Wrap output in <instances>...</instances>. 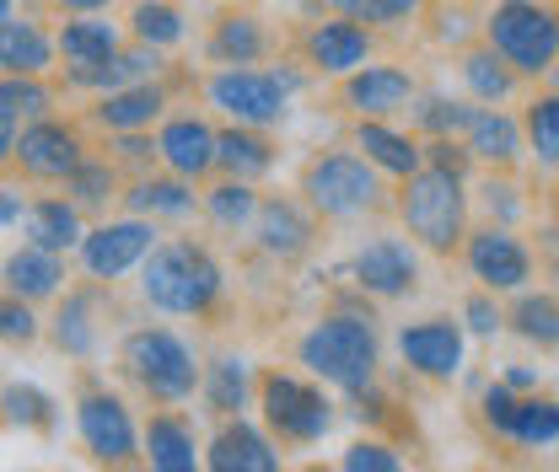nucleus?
Returning a JSON list of instances; mask_svg holds the SVG:
<instances>
[{"instance_id": "7c9ffc66", "label": "nucleus", "mask_w": 559, "mask_h": 472, "mask_svg": "<svg viewBox=\"0 0 559 472\" xmlns=\"http://www.w3.org/2000/svg\"><path fill=\"white\" fill-rule=\"evenodd\" d=\"M81 204L70 199V194H44V199H33L27 209V242H38V247H55V253H75L81 247Z\"/></svg>"}, {"instance_id": "473e14b6", "label": "nucleus", "mask_w": 559, "mask_h": 472, "mask_svg": "<svg viewBox=\"0 0 559 472\" xmlns=\"http://www.w3.org/2000/svg\"><path fill=\"white\" fill-rule=\"evenodd\" d=\"M205 408L210 413H221V419H237L242 408L253 403V371H248V360L242 354H215L205 365Z\"/></svg>"}, {"instance_id": "e433bc0d", "label": "nucleus", "mask_w": 559, "mask_h": 472, "mask_svg": "<svg viewBox=\"0 0 559 472\" xmlns=\"http://www.w3.org/2000/svg\"><path fill=\"white\" fill-rule=\"evenodd\" d=\"M60 189H66L86 215H97V209H108L114 199H124V194H119V161H103V156H86Z\"/></svg>"}, {"instance_id": "a211bd4d", "label": "nucleus", "mask_w": 559, "mask_h": 472, "mask_svg": "<svg viewBox=\"0 0 559 472\" xmlns=\"http://www.w3.org/2000/svg\"><path fill=\"white\" fill-rule=\"evenodd\" d=\"M156 145H162V167L189 178V183H200V178H210L221 167V130H210V119H200V113L162 119Z\"/></svg>"}, {"instance_id": "9b49d317", "label": "nucleus", "mask_w": 559, "mask_h": 472, "mask_svg": "<svg viewBox=\"0 0 559 472\" xmlns=\"http://www.w3.org/2000/svg\"><path fill=\"white\" fill-rule=\"evenodd\" d=\"M419 242L409 237H377L366 242L355 258H349V279L360 295H377V301H404L419 290Z\"/></svg>"}, {"instance_id": "6e6552de", "label": "nucleus", "mask_w": 559, "mask_h": 472, "mask_svg": "<svg viewBox=\"0 0 559 472\" xmlns=\"http://www.w3.org/2000/svg\"><path fill=\"white\" fill-rule=\"evenodd\" d=\"M259 408H264V424L285 446H318L334 429V403L323 398V387H312L290 371L259 376Z\"/></svg>"}, {"instance_id": "a19ab883", "label": "nucleus", "mask_w": 559, "mask_h": 472, "mask_svg": "<svg viewBox=\"0 0 559 472\" xmlns=\"http://www.w3.org/2000/svg\"><path fill=\"white\" fill-rule=\"evenodd\" d=\"M5 424L49 435L55 429V398L33 382H5Z\"/></svg>"}, {"instance_id": "cd10ccee", "label": "nucleus", "mask_w": 559, "mask_h": 472, "mask_svg": "<svg viewBox=\"0 0 559 472\" xmlns=\"http://www.w3.org/2000/svg\"><path fill=\"white\" fill-rule=\"evenodd\" d=\"M60 60L66 65H103V60H114L119 49H124V38H119V27L108 22V11H86V16H70L60 22Z\"/></svg>"}, {"instance_id": "f8f14e48", "label": "nucleus", "mask_w": 559, "mask_h": 472, "mask_svg": "<svg viewBox=\"0 0 559 472\" xmlns=\"http://www.w3.org/2000/svg\"><path fill=\"white\" fill-rule=\"evenodd\" d=\"M86 161V145H81V130L75 124H60V119H33L16 150H11V167H22V178L33 183H66L70 172Z\"/></svg>"}, {"instance_id": "c9c22d12", "label": "nucleus", "mask_w": 559, "mask_h": 472, "mask_svg": "<svg viewBox=\"0 0 559 472\" xmlns=\"http://www.w3.org/2000/svg\"><path fill=\"white\" fill-rule=\"evenodd\" d=\"M259 194H253V183L248 178H221L215 189H205V215L210 226H221V231H248L253 220H259Z\"/></svg>"}, {"instance_id": "20e7f679", "label": "nucleus", "mask_w": 559, "mask_h": 472, "mask_svg": "<svg viewBox=\"0 0 559 472\" xmlns=\"http://www.w3.org/2000/svg\"><path fill=\"white\" fill-rule=\"evenodd\" d=\"M119 365L156 408L189 403L205 387V365L194 360V349L173 328H135L119 349Z\"/></svg>"}, {"instance_id": "c03bdc74", "label": "nucleus", "mask_w": 559, "mask_h": 472, "mask_svg": "<svg viewBox=\"0 0 559 472\" xmlns=\"http://www.w3.org/2000/svg\"><path fill=\"white\" fill-rule=\"evenodd\" d=\"M329 5H334L340 16L366 22V27H404V22H415L430 0H329Z\"/></svg>"}, {"instance_id": "37998d69", "label": "nucleus", "mask_w": 559, "mask_h": 472, "mask_svg": "<svg viewBox=\"0 0 559 472\" xmlns=\"http://www.w3.org/2000/svg\"><path fill=\"white\" fill-rule=\"evenodd\" d=\"M55 108V86H44V75H5L0 81V113L11 119H44Z\"/></svg>"}, {"instance_id": "c85d7f7f", "label": "nucleus", "mask_w": 559, "mask_h": 472, "mask_svg": "<svg viewBox=\"0 0 559 472\" xmlns=\"http://www.w3.org/2000/svg\"><path fill=\"white\" fill-rule=\"evenodd\" d=\"M355 145L388 172V178H409L425 167V145L415 135H404V130H393L388 119H360L355 124Z\"/></svg>"}, {"instance_id": "4be33fe9", "label": "nucleus", "mask_w": 559, "mask_h": 472, "mask_svg": "<svg viewBox=\"0 0 559 472\" xmlns=\"http://www.w3.org/2000/svg\"><path fill=\"white\" fill-rule=\"evenodd\" d=\"M468 150H474V161H485L495 172H506V167H516L522 161V150H527V124L522 119H511V113H500V102H485L479 113H474V124H468Z\"/></svg>"}, {"instance_id": "ddd939ff", "label": "nucleus", "mask_w": 559, "mask_h": 472, "mask_svg": "<svg viewBox=\"0 0 559 472\" xmlns=\"http://www.w3.org/2000/svg\"><path fill=\"white\" fill-rule=\"evenodd\" d=\"M463 349L468 338H463V323L452 317H419L399 328V354L419 382H452L463 371Z\"/></svg>"}, {"instance_id": "a18cd8bd", "label": "nucleus", "mask_w": 559, "mask_h": 472, "mask_svg": "<svg viewBox=\"0 0 559 472\" xmlns=\"http://www.w3.org/2000/svg\"><path fill=\"white\" fill-rule=\"evenodd\" d=\"M516 403H522V392L511 387V382H489L485 398H479V419H485L489 429L506 440L511 435V419H516Z\"/></svg>"}, {"instance_id": "72a5a7b5", "label": "nucleus", "mask_w": 559, "mask_h": 472, "mask_svg": "<svg viewBox=\"0 0 559 472\" xmlns=\"http://www.w3.org/2000/svg\"><path fill=\"white\" fill-rule=\"evenodd\" d=\"M506 328L538 349H559V295L555 290H522L506 312Z\"/></svg>"}, {"instance_id": "0eeeda50", "label": "nucleus", "mask_w": 559, "mask_h": 472, "mask_svg": "<svg viewBox=\"0 0 559 472\" xmlns=\"http://www.w3.org/2000/svg\"><path fill=\"white\" fill-rule=\"evenodd\" d=\"M301 92L296 70H259V65H221L205 81L210 108H221L231 124H253L270 130L290 113V97Z\"/></svg>"}, {"instance_id": "f704fd0d", "label": "nucleus", "mask_w": 559, "mask_h": 472, "mask_svg": "<svg viewBox=\"0 0 559 472\" xmlns=\"http://www.w3.org/2000/svg\"><path fill=\"white\" fill-rule=\"evenodd\" d=\"M275 167V145L264 140V130H253V124H226L221 130V172H231V178H264Z\"/></svg>"}, {"instance_id": "2eb2a0df", "label": "nucleus", "mask_w": 559, "mask_h": 472, "mask_svg": "<svg viewBox=\"0 0 559 472\" xmlns=\"http://www.w3.org/2000/svg\"><path fill=\"white\" fill-rule=\"evenodd\" d=\"M371 49H377L371 27L355 22V16H340V11L329 22H312L301 33V60L318 70V75H349V70L371 65Z\"/></svg>"}, {"instance_id": "aec40b11", "label": "nucleus", "mask_w": 559, "mask_h": 472, "mask_svg": "<svg viewBox=\"0 0 559 472\" xmlns=\"http://www.w3.org/2000/svg\"><path fill=\"white\" fill-rule=\"evenodd\" d=\"M205 468L210 472H280L275 440L253 424V419H226L205 446Z\"/></svg>"}, {"instance_id": "603ef678", "label": "nucleus", "mask_w": 559, "mask_h": 472, "mask_svg": "<svg viewBox=\"0 0 559 472\" xmlns=\"http://www.w3.org/2000/svg\"><path fill=\"white\" fill-rule=\"evenodd\" d=\"M500 382H511L516 392H533V387H538V371H533V365H511Z\"/></svg>"}, {"instance_id": "ea45409f", "label": "nucleus", "mask_w": 559, "mask_h": 472, "mask_svg": "<svg viewBox=\"0 0 559 472\" xmlns=\"http://www.w3.org/2000/svg\"><path fill=\"white\" fill-rule=\"evenodd\" d=\"M130 33L140 44H156V49H173L183 44V11L173 0H140L130 11Z\"/></svg>"}, {"instance_id": "7ed1b4c3", "label": "nucleus", "mask_w": 559, "mask_h": 472, "mask_svg": "<svg viewBox=\"0 0 559 472\" xmlns=\"http://www.w3.org/2000/svg\"><path fill=\"white\" fill-rule=\"evenodd\" d=\"M296 360H301L318 382H334V387H345V392L377 382L382 343H377L371 312H329L323 323H312V328L301 334Z\"/></svg>"}, {"instance_id": "5fc2aeb1", "label": "nucleus", "mask_w": 559, "mask_h": 472, "mask_svg": "<svg viewBox=\"0 0 559 472\" xmlns=\"http://www.w3.org/2000/svg\"><path fill=\"white\" fill-rule=\"evenodd\" d=\"M549 81H555V92H559V60H555V70H549Z\"/></svg>"}, {"instance_id": "f257e3e1", "label": "nucleus", "mask_w": 559, "mask_h": 472, "mask_svg": "<svg viewBox=\"0 0 559 472\" xmlns=\"http://www.w3.org/2000/svg\"><path fill=\"white\" fill-rule=\"evenodd\" d=\"M221 290H226V274L215 264V253L194 237H162L140 264L145 306H156L167 317H210Z\"/></svg>"}, {"instance_id": "f3484780", "label": "nucleus", "mask_w": 559, "mask_h": 472, "mask_svg": "<svg viewBox=\"0 0 559 472\" xmlns=\"http://www.w3.org/2000/svg\"><path fill=\"white\" fill-rule=\"evenodd\" d=\"M253 237H259V247H264L270 258L296 264V258H307L312 242H318V209L307 199H290V194H270V199L259 204Z\"/></svg>"}, {"instance_id": "6e6d98bb", "label": "nucleus", "mask_w": 559, "mask_h": 472, "mask_svg": "<svg viewBox=\"0 0 559 472\" xmlns=\"http://www.w3.org/2000/svg\"><path fill=\"white\" fill-rule=\"evenodd\" d=\"M555 5H559V0H555Z\"/></svg>"}, {"instance_id": "4c0bfd02", "label": "nucleus", "mask_w": 559, "mask_h": 472, "mask_svg": "<svg viewBox=\"0 0 559 472\" xmlns=\"http://www.w3.org/2000/svg\"><path fill=\"white\" fill-rule=\"evenodd\" d=\"M506 440H511V446H522V451L559 446V403H555V398H538V392H533V398H522Z\"/></svg>"}, {"instance_id": "c756f323", "label": "nucleus", "mask_w": 559, "mask_h": 472, "mask_svg": "<svg viewBox=\"0 0 559 472\" xmlns=\"http://www.w3.org/2000/svg\"><path fill=\"white\" fill-rule=\"evenodd\" d=\"M194 204H205V199H194V183L178 178V172H167V178H135L130 194H124V209L145 215V220H189Z\"/></svg>"}, {"instance_id": "4468645a", "label": "nucleus", "mask_w": 559, "mask_h": 472, "mask_svg": "<svg viewBox=\"0 0 559 472\" xmlns=\"http://www.w3.org/2000/svg\"><path fill=\"white\" fill-rule=\"evenodd\" d=\"M463 264L485 290H522L533 279V253L511 237V226H479L463 242Z\"/></svg>"}, {"instance_id": "39448f33", "label": "nucleus", "mask_w": 559, "mask_h": 472, "mask_svg": "<svg viewBox=\"0 0 559 472\" xmlns=\"http://www.w3.org/2000/svg\"><path fill=\"white\" fill-rule=\"evenodd\" d=\"M382 167L371 156L355 150H318L307 156L301 167V199L312 204L323 220H355V215H371L382 209Z\"/></svg>"}, {"instance_id": "1a4fd4ad", "label": "nucleus", "mask_w": 559, "mask_h": 472, "mask_svg": "<svg viewBox=\"0 0 559 472\" xmlns=\"http://www.w3.org/2000/svg\"><path fill=\"white\" fill-rule=\"evenodd\" d=\"M75 435H81L86 457L92 462H108V468H124V462L145 457V429H135L124 398H114L103 387H86L75 398Z\"/></svg>"}, {"instance_id": "a878e982", "label": "nucleus", "mask_w": 559, "mask_h": 472, "mask_svg": "<svg viewBox=\"0 0 559 472\" xmlns=\"http://www.w3.org/2000/svg\"><path fill=\"white\" fill-rule=\"evenodd\" d=\"M60 60V38H49L38 22L0 16V65L5 75H44Z\"/></svg>"}, {"instance_id": "58836bf2", "label": "nucleus", "mask_w": 559, "mask_h": 472, "mask_svg": "<svg viewBox=\"0 0 559 472\" xmlns=\"http://www.w3.org/2000/svg\"><path fill=\"white\" fill-rule=\"evenodd\" d=\"M522 124H527V150L538 156V167L559 172V92L533 97L527 113H522Z\"/></svg>"}, {"instance_id": "de8ad7c7", "label": "nucleus", "mask_w": 559, "mask_h": 472, "mask_svg": "<svg viewBox=\"0 0 559 472\" xmlns=\"http://www.w3.org/2000/svg\"><path fill=\"white\" fill-rule=\"evenodd\" d=\"M463 323H468V334H474V338H495L500 328H506V312L495 306V290H485V285H479V290L463 301Z\"/></svg>"}, {"instance_id": "f03ea898", "label": "nucleus", "mask_w": 559, "mask_h": 472, "mask_svg": "<svg viewBox=\"0 0 559 472\" xmlns=\"http://www.w3.org/2000/svg\"><path fill=\"white\" fill-rule=\"evenodd\" d=\"M463 183H468L463 172H447V167H430V161L409 178H399L393 209H399L404 231L436 258H452L468 242V189Z\"/></svg>"}, {"instance_id": "3c124183", "label": "nucleus", "mask_w": 559, "mask_h": 472, "mask_svg": "<svg viewBox=\"0 0 559 472\" xmlns=\"http://www.w3.org/2000/svg\"><path fill=\"white\" fill-rule=\"evenodd\" d=\"M27 209H33V204L22 199V189H16V183H5V189H0V220H5V231H16V220H27Z\"/></svg>"}, {"instance_id": "423d86ee", "label": "nucleus", "mask_w": 559, "mask_h": 472, "mask_svg": "<svg viewBox=\"0 0 559 472\" xmlns=\"http://www.w3.org/2000/svg\"><path fill=\"white\" fill-rule=\"evenodd\" d=\"M485 44H495L522 75H549L559 60L555 0H495L485 16Z\"/></svg>"}, {"instance_id": "864d4df0", "label": "nucleus", "mask_w": 559, "mask_h": 472, "mask_svg": "<svg viewBox=\"0 0 559 472\" xmlns=\"http://www.w3.org/2000/svg\"><path fill=\"white\" fill-rule=\"evenodd\" d=\"M60 11H70V16H86V11H108L114 0H55Z\"/></svg>"}, {"instance_id": "412c9836", "label": "nucleus", "mask_w": 559, "mask_h": 472, "mask_svg": "<svg viewBox=\"0 0 559 472\" xmlns=\"http://www.w3.org/2000/svg\"><path fill=\"white\" fill-rule=\"evenodd\" d=\"M167 108V86L162 81H135L119 92H97V102L86 108V124L103 135H124V130H151Z\"/></svg>"}, {"instance_id": "8fccbe9b", "label": "nucleus", "mask_w": 559, "mask_h": 472, "mask_svg": "<svg viewBox=\"0 0 559 472\" xmlns=\"http://www.w3.org/2000/svg\"><path fill=\"white\" fill-rule=\"evenodd\" d=\"M511 194H516L511 183H495V178H489V183H485V204H489V215H500L495 226H511V220L522 215V204L511 199Z\"/></svg>"}, {"instance_id": "6ab92c4d", "label": "nucleus", "mask_w": 559, "mask_h": 472, "mask_svg": "<svg viewBox=\"0 0 559 472\" xmlns=\"http://www.w3.org/2000/svg\"><path fill=\"white\" fill-rule=\"evenodd\" d=\"M103 301H108V295H103V279H92V274H86V285L66 290L60 312L49 317V338H55V349H60L66 360H92V354H97V343H103V328H97Z\"/></svg>"}, {"instance_id": "5701e85b", "label": "nucleus", "mask_w": 559, "mask_h": 472, "mask_svg": "<svg viewBox=\"0 0 559 472\" xmlns=\"http://www.w3.org/2000/svg\"><path fill=\"white\" fill-rule=\"evenodd\" d=\"M162 49L156 44H130V49H119L114 60H103V65H70L66 81L70 86H86V92H119V86H135V81H156L162 75Z\"/></svg>"}, {"instance_id": "9d476101", "label": "nucleus", "mask_w": 559, "mask_h": 472, "mask_svg": "<svg viewBox=\"0 0 559 472\" xmlns=\"http://www.w3.org/2000/svg\"><path fill=\"white\" fill-rule=\"evenodd\" d=\"M162 237H156V220H145V215H124V220H103V226H92L86 237H81V269L92 274V279H103V285H114L119 274H130L145 264V253L156 247Z\"/></svg>"}, {"instance_id": "49530a36", "label": "nucleus", "mask_w": 559, "mask_h": 472, "mask_svg": "<svg viewBox=\"0 0 559 472\" xmlns=\"http://www.w3.org/2000/svg\"><path fill=\"white\" fill-rule=\"evenodd\" d=\"M340 468L345 472H399L404 468V457H399L388 440H355V446H345Z\"/></svg>"}, {"instance_id": "dca6fc26", "label": "nucleus", "mask_w": 559, "mask_h": 472, "mask_svg": "<svg viewBox=\"0 0 559 472\" xmlns=\"http://www.w3.org/2000/svg\"><path fill=\"white\" fill-rule=\"evenodd\" d=\"M419 86L404 65H360L340 75V102L355 119H393L404 108H415Z\"/></svg>"}, {"instance_id": "09e8293b", "label": "nucleus", "mask_w": 559, "mask_h": 472, "mask_svg": "<svg viewBox=\"0 0 559 472\" xmlns=\"http://www.w3.org/2000/svg\"><path fill=\"white\" fill-rule=\"evenodd\" d=\"M0 334H5V343H33V338H38V317H33V301H27V295H11V290H5Z\"/></svg>"}, {"instance_id": "b1692460", "label": "nucleus", "mask_w": 559, "mask_h": 472, "mask_svg": "<svg viewBox=\"0 0 559 472\" xmlns=\"http://www.w3.org/2000/svg\"><path fill=\"white\" fill-rule=\"evenodd\" d=\"M264 55H270V33H264L259 16H248V11L215 16V27H210V38H205L210 65H259Z\"/></svg>"}, {"instance_id": "bb28decb", "label": "nucleus", "mask_w": 559, "mask_h": 472, "mask_svg": "<svg viewBox=\"0 0 559 472\" xmlns=\"http://www.w3.org/2000/svg\"><path fill=\"white\" fill-rule=\"evenodd\" d=\"M60 285H66V253H55V247L27 242V247H16L5 258V290L11 295L49 301V295H60Z\"/></svg>"}, {"instance_id": "79ce46f5", "label": "nucleus", "mask_w": 559, "mask_h": 472, "mask_svg": "<svg viewBox=\"0 0 559 472\" xmlns=\"http://www.w3.org/2000/svg\"><path fill=\"white\" fill-rule=\"evenodd\" d=\"M474 113H479V108H468V102H457V97H441V92L415 97V130L419 135H468Z\"/></svg>"}, {"instance_id": "393cba45", "label": "nucleus", "mask_w": 559, "mask_h": 472, "mask_svg": "<svg viewBox=\"0 0 559 472\" xmlns=\"http://www.w3.org/2000/svg\"><path fill=\"white\" fill-rule=\"evenodd\" d=\"M145 462L156 472H194L200 468V440H194V424L173 408L151 413L145 424Z\"/></svg>"}, {"instance_id": "2f4dec72", "label": "nucleus", "mask_w": 559, "mask_h": 472, "mask_svg": "<svg viewBox=\"0 0 559 472\" xmlns=\"http://www.w3.org/2000/svg\"><path fill=\"white\" fill-rule=\"evenodd\" d=\"M457 70H463V86H468V97H474V102H506V97L516 92V75H522V70L511 65L495 44H474V49H463Z\"/></svg>"}]
</instances>
